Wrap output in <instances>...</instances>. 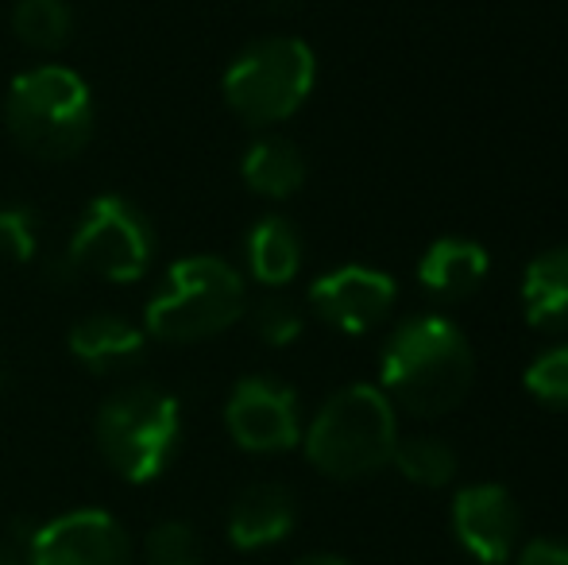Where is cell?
<instances>
[{
  "label": "cell",
  "instance_id": "1",
  "mask_svg": "<svg viewBox=\"0 0 568 565\" xmlns=\"http://www.w3.org/2000/svg\"><path fill=\"white\" fill-rule=\"evenodd\" d=\"M476 356L460 325L442 314H414L390 330L379 356L383 395L406 415L437 418L460 407Z\"/></svg>",
  "mask_w": 568,
  "mask_h": 565
},
{
  "label": "cell",
  "instance_id": "2",
  "mask_svg": "<svg viewBox=\"0 0 568 565\" xmlns=\"http://www.w3.org/2000/svg\"><path fill=\"white\" fill-rule=\"evenodd\" d=\"M4 124L28 155L67 163L93 140V93L70 67L23 70L4 98Z\"/></svg>",
  "mask_w": 568,
  "mask_h": 565
},
{
  "label": "cell",
  "instance_id": "3",
  "mask_svg": "<svg viewBox=\"0 0 568 565\" xmlns=\"http://www.w3.org/2000/svg\"><path fill=\"white\" fill-rule=\"evenodd\" d=\"M302 445L317 473L333 481H359L390 465L398 445V415L383 387L352 384L322 403Z\"/></svg>",
  "mask_w": 568,
  "mask_h": 565
},
{
  "label": "cell",
  "instance_id": "4",
  "mask_svg": "<svg viewBox=\"0 0 568 565\" xmlns=\"http://www.w3.org/2000/svg\"><path fill=\"white\" fill-rule=\"evenodd\" d=\"M247 314V283L229 260L186 256L166 268L143 310V333L171 345L210 341Z\"/></svg>",
  "mask_w": 568,
  "mask_h": 565
},
{
  "label": "cell",
  "instance_id": "5",
  "mask_svg": "<svg viewBox=\"0 0 568 565\" xmlns=\"http://www.w3.org/2000/svg\"><path fill=\"white\" fill-rule=\"evenodd\" d=\"M98 450L128 484H151L166 473L182 437V407L155 384H135L105 400L98 411Z\"/></svg>",
  "mask_w": 568,
  "mask_h": 565
},
{
  "label": "cell",
  "instance_id": "6",
  "mask_svg": "<svg viewBox=\"0 0 568 565\" xmlns=\"http://www.w3.org/2000/svg\"><path fill=\"white\" fill-rule=\"evenodd\" d=\"M317 82V59L302 39L271 36L244 47L225 70L229 109L252 129L283 124L306 105Z\"/></svg>",
  "mask_w": 568,
  "mask_h": 565
},
{
  "label": "cell",
  "instance_id": "7",
  "mask_svg": "<svg viewBox=\"0 0 568 565\" xmlns=\"http://www.w3.org/2000/svg\"><path fill=\"white\" fill-rule=\"evenodd\" d=\"M151 260H155V229L128 198L101 194L85 205L67 249V264L74 272L109 283H135L151 272Z\"/></svg>",
  "mask_w": 568,
  "mask_h": 565
},
{
  "label": "cell",
  "instance_id": "8",
  "mask_svg": "<svg viewBox=\"0 0 568 565\" xmlns=\"http://www.w3.org/2000/svg\"><path fill=\"white\" fill-rule=\"evenodd\" d=\"M229 437L247 453H286L302 442V411L294 387L271 376H244L225 403Z\"/></svg>",
  "mask_w": 568,
  "mask_h": 565
},
{
  "label": "cell",
  "instance_id": "9",
  "mask_svg": "<svg viewBox=\"0 0 568 565\" xmlns=\"http://www.w3.org/2000/svg\"><path fill=\"white\" fill-rule=\"evenodd\" d=\"M23 565H132V538L109 512L59 515L28 538Z\"/></svg>",
  "mask_w": 568,
  "mask_h": 565
},
{
  "label": "cell",
  "instance_id": "10",
  "mask_svg": "<svg viewBox=\"0 0 568 565\" xmlns=\"http://www.w3.org/2000/svg\"><path fill=\"white\" fill-rule=\"evenodd\" d=\"M453 531L479 565H503L518 551L523 512L503 484H468L453 500Z\"/></svg>",
  "mask_w": 568,
  "mask_h": 565
},
{
  "label": "cell",
  "instance_id": "11",
  "mask_svg": "<svg viewBox=\"0 0 568 565\" xmlns=\"http://www.w3.org/2000/svg\"><path fill=\"white\" fill-rule=\"evenodd\" d=\"M398 291L395 280L379 268L344 264L337 272H325L310 286V306L325 325L341 333H367L387 322Z\"/></svg>",
  "mask_w": 568,
  "mask_h": 565
},
{
  "label": "cell",
  "instance_id": "12",
  "mask_svg": "<svg viewBox=\"0 0 568 565\" xmlns=\"http://www.w3.org/2000/svg\"><path fill=\"white\" fill-rule=\"evenodd\" d=\"M294 519H298V504L286 484H247L229 507V543L236 551H267L291 535Z\"/></svg>",
  "mask_w": 568,
  "mask_h": 565
},
{
  "label": "cell",
  "instance_id": "13",
  "mask_svg": "<svg viewBox=\"0 0 568 565\" xmlns=\"http://www.w3.org/2000/svg\"><path fill=\"white\" fill-rule=\"evenodd\" d=\"M491 272V260L479 241L468 236H437L418 260V283L437 302H464L479 291Z\"/></svg>",
  "mask_w": 568,
  "mask_h": 565
},
{
  "label": "cell",
  "instance_id": "14",
  "mask_svg": "<svg viewBox=\"0 0 568 565\" xmlns=\"http://www.w3.org/2000/svg\"><path fill=\"white\" fill-rule=\"evenodd\" d=\"M148 349V333L116 314H90L70 330V353L98 376H120L135 369Z\"/></svg>",
  "mask_w": 568,
  "mask_h": 565
},
{
  "label": "cell",
  "instance_id": "15",
  "mask_svg": "<svg viewBox=\"0 0 568 565\" xmlns=\"http://www.w3.org/2000/svg\"><path fill=\"white\" fill-rule=\"evenodd\" d=\"M523 310L538 333H568V244L538 252L526 264Z\"/></svg>",
  "mask_w": 568,
  "mask_h": 565
},
{
  "label": "cell",
  "instance_id": "16",
  "mask_svg": "<svg viewBox=\"0 0 568 565\" xmlns=\"http://www.w3.org/2000/svg\"><path fill=\"white\" fill-rule=\"evenodd\" d=\"M240 174H244L247 190H255L260 198L286 202L306 182V155L298 151V143H291L286 137H263L244 151Z\"/></svg>",
  "mask_w": 568,
  "mask_h": 565
},
{
  "label": "cell",
  "instance_id": "17",
  "mask_svg": "<svg viewBox=\"0 0 568 565\" xmlns=\"http://www.w3.org/2000/svg\"><path fill=\"white\" fill-rule=\"evenodd\" d=\"M247 272L263 286H286L302 272V236L286 218L271 213L252 225L244 241Z\"/></svg>",
  "mask_w": 568,
  "mask_h": 565
},
{
  "label": "cell",
  "instance_id": "18",
  "mask_svg": "<svg viewBox=\"0 0 568 565\" xmlns=\"http://www.w3.org/2000/svg\"><path fill=\"white\" fill-rule=\"evenodd\" d=\"M390 465L410 484H418V488H445V484H453L460 457H456V450L445 445L442 437L418 434V437H398Z\"/></svg>",
  "mask_w": 568,
  "mask_h": 565
},
{
  "label": "cell",
  "instance_id": "19",
  "mask_svg": "<svg viewBox=\"0 0 568 565\" xmlns=\"http://www.w3.org/2000/svg\"><path fill=\"white\" fill-rule=\"evenodd\" d=\"M12 31L31 51H59V47L70 43L74 16H70L67 0H16Z\"/></svg>",
  "mask_w": 568,
  "mask_h": 565
},
{
  "label": "cell",
  "instance_id": "20",
  "mask_svg": "<svg viewBox=\"0 0 568 565\" xmlns=\"http://www.w3.org/2000/svg\"><path fill=\"white\" fill-rule=\"evenodd\" d=\"M143 562L148 565H205L197 531L179 519L155 523V527L148 531V543H143Z\"/></svg>",
  "mask_w": 568,
  "mask_h": 565
},
{
  "label": "cell",
  "instance_id": "21",
  "mask_svg": "<svg viewBox=\"0 0 568 565\" xmlns=\"http://www.w3.org/2000/svg\"><path fill=\"white\" fill-rule=\"evenodd\" d=\"M523 384L538 403L557 407V411H568V341L534 356L530 369H526V376H523Z\"/></svg>",
  "mask_w": 568,
  "mask_h": 565
},
{
  "label": "cell",
  "instance_id": "22",
  "mask_svg": "<svg viewBox=\"0 0 568 565\" xmlns=\"http://www.w3.org/2000/svg\"><path fill=\"white\" fill-rule=\"evenodd\" d=\"M247 317H252L255 337L271 349L294 345V341L302 337V325H306L302 322V310L294 306L291 299H283V294H267V299H260Z\"/></svg>",
  "mask_w": 568,
  "mask_h": 565
},
{
  "label": "cell",
  "instance_id": "23",
  "mask_svg": "<svg viewBox=\"0 0 568 565\" xmlns=\"http://www.w3.org/2000/svg\"><path fill=\"white\" fill-rule=\"evenodd\" d=\"M39 252V218L28 205H4L0 210V256L12 264H31Z\"/></svg>",
  "mask_w": 568,
  "mask_h": 565
},
{
  "label": "cell",
  "instance_id": "24",
  "mask_svg": "<svg viewBox=\"0 0 568 565\" xmlns=\"http://www.w3.org/2000/svg\"><path fill=\"white\" fill-rule=\"evenodd\" d=\"M515 565H568V543L561 538H534L518 551Z\"/></svg>",
  "mask_w": 568,
  "mask_h": 565
},
{
  "label": "cell",
  "instance_id": "25",
  "mask_svg": "<svg viewBox=\"0 0 568 565\" xmlns=\"http://www.w3.org/2000/svg\"><path fill=\"white\" fill-rule=\"evenodd\" d=\"M23 551H28V543H20V538H0V565H23Z\"/></svg>",
  "mask_w": 568,
  "mask_h": 565
},
{
  "label": "cell",
  "instance_id": "26",
  "mask_svg": "<svg viewBox=\"0 0 568 565\" xmlns=\"http://www.w3.org/2000/svg\"><path fill=\"white\" fill-rule=\"evenodd\" d=\"M294 565H348V562L337 558V554H306V558H298Z\"/></svg>",
  "mask_w": 568,
  "mask_h": 565
},
{
  "label": "cell",
  "instance_id": "27",
  "mask_svg": "<svg viewBox=\"0 0 568 565\" xmlns=\"http://www.w3.org/2000/svg\"><path fill=\"white\" fill-rule=\"evenodd\" d=\"M255 4H263V8H291L294 0H255Z\"/></svg>",
  "mask_w": 568,
  "mask_h": 565
},
{
  "label": "cell",
  "instance_id": "28",
  "mask_svg": "<svg viewBox=\"0 0 568 565\" xmlns=\"http://www.w3.org/2000/svg\"><path fill=\"white\" fill-rule=\"evenodd\" d=\"M0 384H4V372H0Z\"/></svg>",
  "mask_w": 568,
  "mask_h": 565
}]
</instances>
